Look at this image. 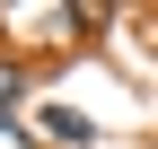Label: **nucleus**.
<instances>
[{"mask_svg":"<svg viewBox=\"0 0 158 149\" xmlns=\"http://www.w3.org/2000/svg\"><path fill=\"white\" fill-rule=\"evenodd\" d=\"M44 132H53V140H79V149H88V140H97V123H88V114H70V105H44Z\"/></svg>","mask_w":158,"mask_h":149,"instance_id":"obj_1","label":"nucleus"},{"mask_svg":"<svg viewBox=\"0 0 158 149\" xmlns=\"http://www.w3.org/2000/svg\"><path fill=\"white\" fill-rule=\"evenodd\" d=\"M9 105H27V70H18V62H0V114H9Z\"/></svg>","mask_w":158,"mask_h":149,"instance_id":"obj_2","label":"nucleus"}]
</instances>
